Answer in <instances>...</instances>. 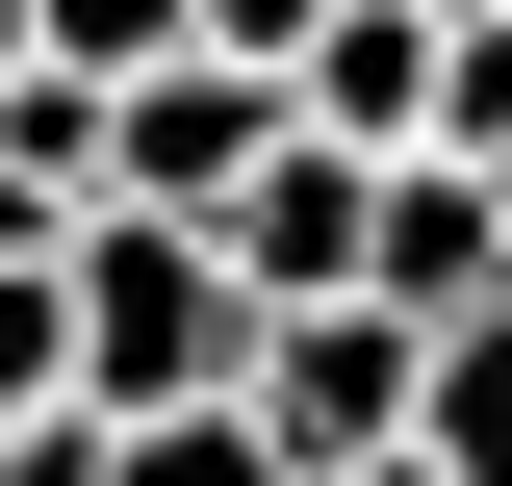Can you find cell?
<instances>
[{"label": "cell", "instance_id": "cell-1", "mask_svg": "<svg viewBox=\"0 0 512 486\" xmlns=\"http://www.w3.org/2000/svg\"><path fill=\"white\" fill-rule=\"evenodd\" d=\"M231 384H256V282L154 205H103L77 231V435H205Z\"/></svg>", "mask_w": 512, "mask_h": 486}, {"label": "cell", "instance_id": "cell-2", "mask_svg": "<svg viewBox=\"0 0 512 486\" xmlns=\"http://www.w3.org/2000/svg\"><path fill=\"white\" fill-rule=\"evenodd\" d=\"M231 435H256L282 486H384L410 435H436V333H384V307H308V333H256Z\"/></svg>", "mask_w": 512, "mask_h": 486}, {"label": "cell", "instance_id": "cell-3", "mask_svg": "<svg viewBox=\"0 0 512 486\" xmlns=\"http://www.w3.org/2000/svg\"><path fill=\"white\" fill-rule=\"evenodd\" d=\"M205 256H231V282H256V333H308V307H359V256H384V180H359V154H333L308 103H282V154H256V180H231V231H205Z\"/></svg>", "mask_w": 512, "mask_h": 486}, {"label": "cell", "instance_id": "cell-4", "mask_svg": "<svg viewBox=\"0 0 512 486\" xmlns=\"http://www.w3.org/2000/svg\"><path fill=\"white\" fill-rule=\"evenodd\" d=\"M256 154H282V77H128V103H103V205H154V231H231V180H256Z\"/></svg>", "mask_w": 512, "mask_h": 486}, {"label": "cell", "instance_id": "cell-5", "mask_svg": "<svg viewBox=\"0 0 512 486\" xmlns=\"http://www.w3.org/2000/svg\"><path fill=\"white\" fill-rule=\"evenodd\" d=\"M359 307H384V333H487V307H512V180H461V154H436V180H384Z\"/></svg>", "mask_w": 512, "mask_h": 486}, {"label": "cell", "instance_id": "cell-6", "mask_svg": "<svg viewBox=\"0 0 512 486\" xmlns=\"http://www.w3.org/2000/svg\"><path fill=\"white\" fill-rule=\"evenodd\" d=\"M180 52H205V0H52V52H26V77L128 103V77H180Z\"/></svg>", "mask_w": 512, "mask_h": 486}, {"label": "cell", "instance_id": "cell-7", "mask_svg": "<svg viewBox=\"0 0 512 486\" xmlns=\"http://www.w3.org/2000/svg\"><path fill=\"white\" fill-rule=\"evenodd\" d=\"M0 435H77V256L0 282Z\"/></svg>", "mask_w": 512, "mask_h": 486}, {"label": "cell", "instance_id": "cell-8", "mask_svg": "<svg viewBox=\"0 0 512 486\" xmlns=\"http://www.w3.org/2000/svg\"><path fill=\"white\" fill-rule=\"evenodd\" d=\"M436 486H512V307L487 333H436V435H410Z\"/></svg>", "mask_w": 512, "mask_h": 486}, {"label": "cell", "instance_id": "cell-9", "mask_svg": "<svg viewBox=\"0 0 512 486\" xmlns=\"http://www.w3.org/2000/svg\"><path fill=\"white\" fill-rule=\"evenodd\" d=\"M333 52V0H205V77H308Z\"/></svg>", "mask_w": 512, "mask_h": 486}, {"label": "cell", "instance_id": "cell-10", "mask_svg": "<svg viewBox=\"0 0 512 486\" xmlns=\"http://www.w3.org/2000/svg\"><path fill=\"white\" fill-rule=\"evenodd\" d=\"M103 486H282V461H256V435L205 410V435H103Z\"/></svg>", "mask_w": 512, "mask_h": 486}, {"label": "cell", "instance_id": "cell-11", "mask_svg": "<svg viewBox=\"0 0 512 486\" xmlns=\"http://www.w3.org/2000/svg\"><path fill=\"white\" fill-rule=\"evenodd\" d=\"M0 486H103V435H0Z\"/></svg>", "mask_w": 512, "mask_h": 486}, {"label": "cell", "instance_id": "cell-12", "mask_svg": "<svg viewBox=\"0 0 512 486\" xmlns=\"http://www.w3.org/2000/svg\"><path fill=\"white\" fill-rule=\"evenodd\" d=\"M487 26H512V0H487Z\"/></svg>", "mask_w": 512, "mask_h": 486}]
</instances>
